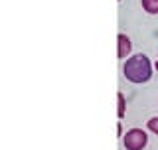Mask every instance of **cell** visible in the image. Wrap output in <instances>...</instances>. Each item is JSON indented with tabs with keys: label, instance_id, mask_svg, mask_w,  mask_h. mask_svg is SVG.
Masks as SVG:
<instances>
[{
	"label": "cell",
	"instance_id": "obj_1",
	"mask_svg": "<svg viewBox=\"0 0 158 150\" xmlns=\"http://www.w3.org/2000/svg\"><path fill=\"white\" fill-rule=\"evenodd\" d=\"M123 71H125V77L131 83H144L150 79L152 67H150V61H148L146 56H135V57L127 59Z\"/></svg>",
	"mask_w": 158,
	"mask_h": 150
},
{
	"label": "cell",
	"instance_id": "obj_2",
	"mask_svg": "<svg viewBox=\"0 0 158 150\" xmlns=\"http://www.w3.org/2000/svg\"><path fill=\"white\" fill-rule=\"evenodd\" d=\"M123 142H125L127 150H142L148 142V136L140 128H132V131H128L125 136H123Z\"/></svg>",
	"mask_w": 158,
	"mask_h": 150
},
{
	"label": "cell",
	"instance_id": "obj_3",
	"mask_svg": "<svg viewBox=\"0 0 158 150\" xmlns=\"http://www.w3.org/2000/svg\"><path fill=\"white\" fill-rule=\"evenodd\" d=\"M118 57L121 59H125L128 53H131V48H132V44H131V40H128L125 34H118Z\"/></svg>",
	"mask_w": 158,
	"mask_h": 150
},
{
	"label": "cell",
	"instance_id": "obj_4",
	"mask_svg": "<svg viewBox=\"0 0 158 150\" xmlns=\"http://www.w3.org/2000/svg\"><path fill=\"white\" fill-rule=\"evenodd\" d=\"M142 8L150 14H158V0H142Z\"/></svg>",
	"mask_w": 158,
	"mask_h": 150
},
{
	"label": "cell",
	"instance_id": "obj_5",
	"mask_svg": "<svg viewBox=\"0 0 158 150\" xmlns=\"http://www.w3.org/2000/svg\"><path fill=\"white\" fill-rule=\"evenodd\" d=\"M117 99H118V111H117V115H118V119H123V117H125V95L118 93Z\"/></svg>",
	"mask_w": 158,
	"mask_h": 150
},
{
	"label": "cell",
	"instance_id": "obj_6",
	"mask_svg": "<svg viewBox=\"0 0 158 150\" xmlns=\"http://www.w3.org/2000/svg\"><path fill=\"white\" fill-rule=\"evenodd\" d=\"M148 128H150L154 134H158V117H154V119H150V121H148Z\"/></svg>",
	"mask_w": 158,
	"mask_h": 150
},
{
	"label": "cell",
	"instance_id": "obj_7",
	"mask_svg": "<svg viewBox=\"0 0 158 150\" xmlns=\"http://www.w3.org/2000/svg\"><path fill=\"white\" fill-rule=\"evenodd\" d=\"M156 69H158V59H156Z\"/></svg>",
	"mask_w": 158,
	"mask_h": 150
}]
</instances>
